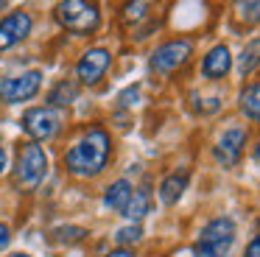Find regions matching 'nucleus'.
<instances>
[{
    "instance_id": "obj_22",
    "label": "nucleus",
    "mask_w": 260,
    "mask_h": 257,
    "mask_svg": "<svg viewBox=\"0 0 260 257\" xmlns=\"http://www.w3.org/2000/svg\"><path fill=\"white\" fill-rule=\"evenodd\" d=\"M118 101H120V106H132V104L137 101V87H129L126 92H120Z\"/></svg>"
},
{
    "instance_id": "obj_4",
    "label": "nucleus",
    "mask_w": 260,
    "mask_h": 257,
    "mask_svg": "<svg viewBox=\"0 0 260 257\" xmlns=\"http://www.w3.org/2000/svg\"><path fill=\"white\" fill-rule=\"evenodd\" d=\"M235 243V223L232 218H213L202 227L196 240V249H193V257H226Z\"/></svg>"
},
{
    "instance_id": "obj_14",
    "label": "nucleus",
    "mask_w": 260,
    "mask_h": 257,
    "mask_svg": "<svg viewBox=\"0 0 260 257\" xmlns=\"http://www.w3.org/2000/svg\"><path fill=\"white\" fill-rule=\"evenodd\" d=\"M148 207H151V199H148L146 190H132V196H129V201H126L120 215H126L132 223H140V218L148 212Z\"/></svg>"
},
{
    "instance_id": "obj_16",
    "label": "nucleus",
    "mask_w": 260,
    "mask_h": 257,
    "mask_svg": "<svg viewBox=\"0 0 260 257\" xmlns=\"http://www.w3.org/2000/svg\"><path fill=\"white\" fill-rule=\"evenodd\" d=\"M79 98V87H76L73 81H59L56 87L48 92V106H70L73 101Z\"/></svg>"
},
{
    "instance_id": "obj_7",
    "label": "nucleus",
    "mask_w": 260,
    "mask_h": 257,
    "mask_svg": "<svg viewBox=\"0 0 260 257\" xmlns=\"http://www.w3.org/2000/svg\"><path fill=\"white\" fill-rule=\"evenodd\" d=\"M42 87V73L40 70H28L23 76L9 78L3 87H0V98L6 104H20V101H31Z\"/></svg>"
},
{
    "instance_id": "obj_21",
    "label": "nucleus",
    "mask_w": 260,
    "mask_h": 257,
    "mask_svg": "<svg viewBox=\"0 0 260 257\" xmlns=\"http://www.w3.org/2000/svg\"><path fill=\"white\" fill-rule=\"evenodd\" d=\"M9 243H12V229L6 223H0V251H6Z\"/></svg>"
},
{
    "instance_id": "obj_24",
    "label": "nucleus",
    "mask_w": 260,
    "mask_h": 257,
    "mask_svg": "<svg viewBox=\"0 0 260 257\" xmlns=\"http://www.w3.org/2000/svg\"><path fill=\"white\" fill-rule=\"evenodd\" d=\"M107 257H137V254H135V249H129V246H118V249L109 251Z\"/></svg>"
},
{
    "instance_id": "obj_6",
    "label": "nucleus",
    "mask_w": 260,
    "mask_h": 257,
    "mask_svg": "<svg viewBox=\"0 0 260 257\" xmlns=\"http://www.w3.org/2000/svg\"><path fill=\"white\" fill-rule=\"evenodd\" d=\"M193 53V42L190 39H171V42L159 45L151 53V70L154 73H171L176 67H182Z\"/></svg>"
},
{
    "instance_id": "obj_1",
    "label": "nucleus",
    "mask_w": 260,
    "mask_h": 257,
    "mask_svg": "<svg viewBox=\"0 0 260 257\" xmlns=\"http://www.w3.org/2000/svg\"><path fill=\"white\" fill-rule=\"evenodd\" d=\"M112 145H109V134L104 128H90L73 148L64 154V171L73 173L79 179H90L107 168Z\"/></svg>"
},
{
    "instance_id": "obj_8",
    "label": "nucleus",
    "mask_w": 260,
    "mask_h": 257,
    "mask_svg": "<svg viewBox=\"0 0 260 257\" xmlns=\"http://www.w3.org/2000/svg\"><path fill=\"white\" fill-rule=\"evenodd\" d=\"M246 128H226L224 134L218 137V143H215L213 148V156L215 162H218L221 168H232L241 162L243 156V145H246Z\"/></svg>"
},
{
    "instance_id": "obj_10",
    "label": "nucleus",
    "mask_w": 260,
    "mask_h": 257,
    "mask_svg": "<svg viewBox=\"0 0 260 257\" xmlns=\"http://www.w3.org/2000/svg\"><path fill=\"white\" fill-rule=\"evenodd\" d=\"M34 28V20H31L28 11H12L0 20V50H9L12 45L23 42L25 37Z\"/></svg>"
},
{
    "instance_id": "obj_19",
    "label": "nucleus",
    "mask_w": 260,
    "mask_h": 257,
    "mask_svg": "<svg viewBox=\"0 0 260 257\" xmlns=\"http://www.w3.org/2000/svg\"><path fill=\"white\" fill-rule=\"evenodd\" d=\"M235 14L241 22L254 25L260 20V0H235Z\"/></svg>"
},
{
    "instance_id": "obj_15",
    "label": "nucleus",
    "mask_w": 260,
    "mask_h": 257,
    "mask_svg": "<svg viewBox=\"0 0 260 257\" xmlns=\"http://www.w3.org/2000/svg\"><path fill=\"white\" fill-rule=\"evenodd\" d=\"M241 112L249 117L252 123L260 120V84L252 81L246 89L241 92Z\"/></svg>"
},
{
    "instance_id": "obj_3",
    "label": "nucleus",
    "mask_w": 260,
    "mask_h": 257,
    "mask_svg": "<svg viewBox=\"0 0 260 257\" xmlns=\"http://www.w3.org/2000/svg\"><path fill=\"white\" fill-rule=\"evenodd\" d=\"M48 173V156L45 151H42L40 143H25L23 148H20V156H17V165H14V187L20 190V193H31V190H37L42 184V179H45Z\"/></svg>"
},
{
    "instance_id": "obj_2",
    "label": "nucleus",
    "mask_w": 260,
    "mask_h": 257,
    "mask_svg": "<svg viewBox=\"0 0 260 257\" xmlns=\"http://www.w3.org/2000/svg\"><path fill=\"white\" fill-rule=\"evenodd\" d=\"M53 17L70 34H92L101 25V11L95 0H59Z\"/></svg>"
},
{
    "instance_id": "obj_17",
    "label": "nucleus",
    "mask_w": 260,
    "mask_h": 257,
    "mask_svg": "<svg viewBox=\"0 0 260 257\" xmlns=\"http://www.w3.org/2000/svg\"><path fill=\"white\" fill-rule=\"evenodd\" d=\"M154 3H157V0H129V3L123 6L120 20H123L126 25H137L140 20H146V17H148V11L154 9Z\"/></svg>"
},
{
    "instance_id": "obj_23",
    "label": "nucleus",
    "mask_w": 260,
    "mask_h": 257,
    "mask_svg": "<svg viewBox=\"0 0 260 257\" xmlns=\"http://www.w3.org/2000/svg\"><path fill=\"white\" fill-rule=\"evenodd\" d=\"M243 257H260V238H252L246 246V251H243Z\"/></svg>"
},
{
    "instance_id": "obj_20",
    "label": "nucleus",
    "mask_w": 260,
    "mask_h": 257,
    "mask_svg": "<svg viewBox=\"0 0 260 257\" xmlns=\"http://www.w3.org/2000/svg\"><path fill=\"white\" fill-rule=\"evenodd\" d=\"M143 238V227L140 223H129V227L118 229L115 232V240H118V246H132V243H140Z\"/></svg>"
},
{
    "instance_id": "obj_27",
    "label": "nucleus",
    "mask_w": 260,
    "mask_h": 257,
    "mask_svg": "<svg viewBox=\"0 0 260 257\" xmlns=\"http://www.w3.org/2000/svg\"><path fill=\"white\" fill-rule=\"evenodd\" d=\"M3 6H6V0H0V9H3Z\"/></svg>"
},
{
    "instance_id": "obj_5",
    "label": "nucleus",
    "mask_w": 260,
    "mask_h": 257,
    "mask_svg": "<svg viewBox=\"0 0 260 257\" xmlns=\"http://www.w3.org/2000/svg\"><path fill=\"white\" fill-rule=\"evenodd\" d=\"M20 126H23V132L28 134L34 143H40V140H51L59 134V128H62V115H59V109H53V106H34V109H28L23 115Z\"/></svg>"
},
{
    "instance_id": "obj_12",
    "label": "nucleus",
    "mask_w": 260,
    "mask_h": 257,
    "mask_svg": "<svg viewBox=\"0 0 260 257\" xmlns=\"http://www.w3.org/2000/svg\"><path fill=\"white\" fill-rule=\"evenodd\" d=\"M187 179H190V173L187 171H176V173H171V176H165L162 182H159V201H162L165 207H174L176 201L185 196V190H187Z\"/></svg>"
},
{
    "instance_id": "obj_18",
    "label": "nucleus",
    "mask_w": 260,
    "mask_h": 257,
    "mask_svg": "<svg viewBox=\"0 0 260 257\" xmlns=\"http://www.w3.org/2000/svg\"><path fill=\"white\" fill-rule=\"evenodd\" d=\"M257 53H260V39L254 37L252 42H249V48H243L241 61H238V70H241V76H249V73L257 67Z\"/></svg>"
},
{
    "instance_id": "obj_25",
    "label": "nucleus",
    "mask_w": 260,
    "mask_h": 257,
    "mask_svg": "<svg viewBox=\"0 0 260 257\" xmlns=\"http://www.w3.org/2000/svg\"><path fill=\"white\" fill-rule=\"evenodd\" d=\"M3 171H6V148L0 145V176H3Z\"/></svg>"
},
{
    "instance_id": "obj_26",
    "label": "nucleus",
    "mask_w": 260,
    "mask_h": 257,
    "mask_svg": "<svg viewBox=\"0 0 260 257\" xmlns=\"http://www.w3.org/2000/svg\"><path fill=\"white\" fill-rule=\"evenodd\" d=\"M9 257H28V254H9Z\"/></svg>"
},
{
    "instance_id": "obj_13",
    "label": "nucleus",
    "mask_w": 260,
    "mask_h": 257,
    "mask_svg": "<svg viewBox=\"0 0 260 257\" xmlns=\"http://www.w3.org/2000/svg\"><path fill=\"white\" fill-rule=\"evenodd\" d=\"M132 182L129 179H118V182H112L107 187V193H104V204L109 207V210H115V212H123V207H126V201H129V196H132Z\"/></svg>"
},
{
    "instance_id": "obj_9",
    "label": "nucleus",
    "mask_w": 260,
    "mask_h": 257,
    "mask_svg": "<svg viewBox=\"0 0 260 257\" xmlns=\"http://www.w3.org/2000/svg\"><path fill=\"white\" fill-rule=\"evenodd\" d=\"M109 61H112V53L107 48H90L76 65V76L81 84H98L107 73Z\"/></svg>"
},
{
    "instance_id": "obj_11",
    "label": "nucleus",
    "mask_w": 260,
    "mask_h": 257,
    "mask_svg": "<svg viewBox=\"0 0 260 257\" xmlns=\"http://www.w3.org/2000/svg\"><path fill=\"white\" fill-rule=\"evenodd\" d=\"M230 67H232V56H230V48H226V45H215L202 61V73H204V78H210V81L224 78L226 73H230Z\"/></svg>"
}]
</instances>
